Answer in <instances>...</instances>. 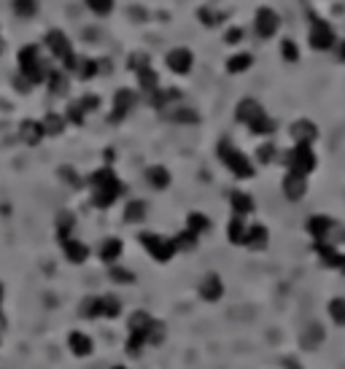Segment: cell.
Segmentation results:
<instances>
[{"instance_id": "1", "label": "cell", "mask_w": 345, "mask_h": 369, "mask_svg": "<svg viewBox=\"0 0 345 369\" xmlns=\"http://www.w3.org/2000/svg\"><path fill=\"white\" fill-rule=\"evenodd\" d=\"M87 186L92 189V205L100 208V210L111 208L124 195V183L119 181V175L114 172V168H108V165L92 172L87 178Z\"/></svg>"}, {"instance_id": "2", "label": "cell", "mask_w": 345, "mask_h": 369, "mask_svg": "<svg viewBox=\"0 0 345 369\" xmlns=\"http://www.w3.org/2000/svg\"><path fill=\"white\" fill-rule=\"evenodd\" d=\"M17 62H19V75H25L33 87H38V84H46L51 68H49V62H44L41 49H38L35 44H27V46H22V49H19V54H17Z\"/></svg>"}, {"instance_id": "3", "label": "cell", "mask_w": 345, "mask_h": 369, "mask_svg": "<svg viewBox=\"0 0 345 369\" xmlns=\"http://www.w3.org/2000/svg\"><path fill=\"white\" fill-rule=\"evenodd\" d=\"M216 156L222 159V165L227 170L232 172L235 178H240V181H248V178H254V162L248 159L246 154L240 151L238 146H232L229 141H219V146H216Z\"/></svg>"}, {"instance_id": "4", "label": "cell", "mask_w": 345, "mask_h": 369, "mask_svg": "<svg viewBox=\"0 0 345 369\" xmlns=\"http://www.w3.org/2000/svg\"><path fill=\"white\" fill-rule=\"evenodd\" d=\"M44 44H46V49L65 65V71H73V65H76V54L73 51V44H71V38L62 33V30H49L46 35H44Z\"/></svg>"}, {"instance_id": "5", "label": "cell", "mask_w": 345, "mask_h": 369, "mask_svg": "<svg viewBox=\"0 0 345 369\" xmlns=\"http://www.w3.org/2000/svg\"><path fill=\"white\" fill-rule=\"evenodd\" d=\"M283 165L289 168V172H299V175H305V178H308L310 172L316 170L319 159H316L313 146H294L283 154Z\"/></svg>"}, {"instance_id": "6", "label": "cell", "mask_w": 345, "mask_h": 369, "mask_svg": "<svg viewBox=\"0 0 345 369\" xmlns=\"http://www.w3.org/2000/svg\"><path fill=\"white\" fill-rule=\"evenodd\" d=\"M138 240H141L148 253H151L157 262H162V264H165V262H170L172 256L178 253V251H175V243H172V237L157 235V232H143Z\"/></svg>"}, {"instance_id": "7", "label": "cell", "mask_w": 345, "mask_h": 369, "mask_svg": "<svg viewBox=\"0 0 345 369\" xmlns=\"http://www.w3.org/2000/svg\"><path fill=\"white\" fill-rule=\"evenodd\" d=\"M308 41H310V46L316 51H329L335 46V41H337V35H335V27L329 25L326 19H319V17H313L310 19V33H308Z\"/></svg>"}, {"instance_id": "8", "label": "cell", "mask_w": 345, "mask_h": 369, "mask_svg": "<svg viewBox=\"0 0 345 369\" xmlns=\"http://www.w3.org/2000/svg\"><path fill=\"white\" fill-rule=\"evenodd\" d=\"M254 30L259 38H272L278 30H281V17L278 11L270 6H259L256 8V17H254Z\"/></svg>"}, {"instance_id": "9", "label": "cell", "mask_w": 345, "mask_h": 369, "mask_svg": "<svg viewBox=\"0 0 345 369\" xmlns=\"http://www.w3.org/2000/svg\"><path fill=\"white\" fill-rule=\"evenodd\" d=\"M135 102H138V95H135L132 89H116V95H114V108H111V114H108V122L111 124L124 122V119L132 114Z\"/></svg>"}, {"instance_id": "10", "label": "cell", "mask_w": 345, "mask_h": 369, "mask_svg": "<svg viewBox=\"0 0 345 369\" xmlns=\"http://www.w3.org/2000/svg\"><path fill=\"white\" fill-rule=\"evenodd\" d=\"M289 135H292L294 146H313L316 138H319V127L310 122V119H297L289 127Z\"/></svg>"}, {"instance_id": "11", "label": "cell", "mask_w": 345, "mask_h": 369, "mask_svg": "<svg viewBox=\"0 0 345 369\" xmlns=\"http://www.w3.org/2000/svg\"><path fill=\"white\" fill-rule=\"evenodd\" d=\"M165 62H168V68H170L172 73L186 75L189 71H192V68H195V54L186 49V46H178V49L168 51Z\"/></svg>"}, {"instance_id": "12", "label": "cell", "mask_w": 345, "mask_h": 369, "mask_svg": "<svg viewBox=\"0 0 345 369\" xmlns=\"http://www.w3.org/2000/svg\"><path fill=\"white\" fill-rule=\"evenodd\" d=\"M281 189H283V195H286L289 202H299V199L308 195V178L299 175V172H286Z\"/></svg>"}, {"instance_id": "13", "label": "cell", "mask_w": 345, "mask_h": 369, "mask_svg": "<svg viewBox=\"0 0 345 369\" xmlns=\"http://www.w3.org/2000/svg\"><path fill=\"white\" fill-rule=\"evenodd\" d=\"M308 235L316 240V243H321V240H326L329 243V237H332V232L337 229V224H335V219H329V216H310L308 219Z\"/></svg>"}, {"instance_id": "14", "label": "cell", "mask_w": 345, "mask_h": 369, "mask_svg": "<svg viewBox=\"0 0 345 369\" xmlns=\"http://www.w3.org/2000/svg\"><path fill=\"white\" fill-rule=\"evenodd\" d=\"M197 291L205 302H219V299L224 296V280L216 275V272H208V275L200 280Z\"/></svg>"}, {"instance_id": "15", "label": "cell", "mask_w": 345, "mask_h": 369, "mask_svg": "<svg viewBox=\"0 0 345 369\" xmlns=\"http://www.w3.org/2000/svg\"><path fill=\"white\" fill-rule=\"evenodd\" d=\"M265 114V108H262V102L259 100H254V98H243L240 102H238V108H235V119L240 124H251V122H256L259 116Z\"/></svg>"}, {"instance_id": "16", "label": "cell", "mask_w": 345, "mask_h": 369, "mask_svg": "<svg viewBox=\"0 0 345 369\" xmlns=\"http://www.w3.org/2000/svg\"><path fill=\"white\" fill-rule=\"evenodd\" d=\"M62 253H65V259H68L71 264H84V262L89 259V248H87V243H81V240H76V237L62 240Z\"/></svg>"}, {"instance_id": "17", "label": "cell", "mask_w": 345, "mask_h": 369, "mask_svg": "<svg viewBox=\"0 0 345 369\" xmlns=\"http://www.w3.org/2000/svg\"><path fill=\"white\" fill-rule=\"evenodd\" d=\"M270 243V232H267V226H262V224H251L246 232V243L243 246L251 248V251H265Z\"/></svg>"}, {"instance_id": "18", "label": "cell", "mask_w": 345, "mask_h": 369, "mask_svg": "<svg viewBox=\"0 0 345 369\" xmlns=\"http://www.w3.org/2000/svg\"><path fill=\"white\" fill-rule=\"evenodd\" d=\"M68 348H71V353H73L76 359H87V356H92L95 343H92V337H89V334H84V332H73V334L68 337Z\"/></svg>"}, {"instance_id": "19", "label": "cell", "mask_w": 345, "mask_h": 369, "mask_svg": "<svg viewBox=\"0 0 345 369\" xmlns=\"http://www.w3.org/2000/svg\"><path fill=\"white\" fill-rule=\"evenodd\" d=\"M146 181H148V186H151V189H157V192H165V189L170 186L172 175H170V170H168L165 165H151V168L146 170Z\"/></svg>"}, {"instance_id": "20", "label": "cell", "mask_w": 345, "mask_h": 369, "mask_svg": "<svg viewBox=\"0 0 345 369\" xmlns=\"http://www.w3.org/2000/svg\"><path fill=\"white\" fill-rule=\"evenodd\" d=\"M19 138H22V143H27V146H38L44 141V127H41V122L25 119V122L19 124Z\"/></svg>"}, {"instance_id": "21", "label": "cell", "mask_w": 345, "mask_h": 369, "mask_svg": "<svg viewBox=\"0 0 345 369\" xmlns=\"http://www.w3.org/2000/svg\"><path fill=\"white\" fill-rule=\"evenodd\" d=\"M151 316H148L146 310H135L132 316H130V321H127V329H130V334L132 337H141L143 343H146V332L148 326H151Z\"/></svg>"}, {"instance_id": "22", "label": "cell", "mask_w": 345, "mask_h": 369, "mask_svg": "<svg viewBox=\"0 0 345 369\" xmlns=\"http://www.w3.org/2000/svg\"><path fill=\"white\" fill-rule=\"evenodd\" d=\"M313 251L319 253V259L324 262V267H332V270H337V264H340V251L335 248V243H326V240H321V243H313Z\"/></svg>"}, {"instance_id": "23", "label": "cell", "mask_w": 345, "mask_h": 369, "mask_svg": "<svg viewBox=\"0 0 345 369\" xmlns=\"http://www.w3.org/2000/svg\"><path fill=\"white\" fill-rule=\"evenodd\" d=\"M122 251H124V243L119 237H108V240H103V246H100V259H103L108 267H114V264L119 262Z\"/></svg>"}, {"instance_id": "24", "label": "cell", "mask_w": 345, "mask_h": 369, "mask_svg": "<svg viewBox=\"0 0 345 369\" xmlns=\"http://www.w3.org/2000/svg\"><path fill=\"white\" fill-rule=\"evenodd\" d=\"M71 73L76 78H81V81H89V78H95L100 73V65L98 60H92V57H76V65Z\"/></svg>"}, {"instance_id": "25", "label": "cell", "mask_w": 345, "mask_h": 369, "mask_svg": "<svg viewBox=\"0 0 345 369\" xmlns=\"http://www.w3.org/2000/svg\"><path fill=\"white\" fill-rule=\"evenodd\" d=\"M46 87H49L51 95H57V98H65L68 92H71V78L65 71H51L49 78H46Z\"/></svg>"}, {"instance_id": "26", "label": "cell", "mask_w": 345, "mask_h": 369, "mask_svg": "<svg viewBox=\"0 0 345 369\" xmlns=\"http://www.w3.org/2000/svg\"><path fill=\"white\" fill-rule=\"evenodd\" d=\"M148 98V105L151 108H157V111H165L170 102H175V100H181V92L178 89H157V92H151V95H146Z\"/></svg>"}, {"instance_id": "27", "label": "cell", "mask_w": 345, "mask_h": 369, "mask_svg": "<svg viewBox=\"0 0 345 369\" xmlns=\"http://www.w3.org/2000/svg\"><path fill=\"white\" fill-rule=\"evenodd\" d=\"M229 205H232V213L235 216H248V213H254V197L246 195V192H232L229 195Z\"/></svg>"}, {"instance_id": "28", "label": "cell", "mask_w": 345, "mask_h": 369, "mask_svg": "<svg viewBox=\"0 0 345 369\" xmlns=\"http://www.w3.org/2000/svg\"><path fill=\"white\" fill-rule=\"evenodd\" d=\"M148 216V205L143 199H130L127 208H124V222L127 224H141L146 222Z\"/></svg>"}, {"instance_id": "29", "label": "cell", "mask_w": 345, "mask_h": 369, "mask_svg": "<svg viewBox=\"0 0 345 369\" xmlns=\"http://www.w3.org/2000/svg\"><path fill=\"white\" fill-rule=\"evenodd\" d=\"M65 116L62 114H44V119H41V127H44V135H51V138H57V135H62L65 132Z\"/></svg>"}, {"instance_id": "30", "label": "cell", "mask_w": 345, "mask_h": 369, "mask_svg": "<svg viewBox=\"0 0 345 369\" xmlns=\"http://www.w3.org/2000/svg\"><path fill=\"white\" fill-rule=\"evenodd\" d=\"M246 232H248L246 222H243L240 216H232V222L227 224V240H229L232 246H243V243H246Z\"/></svg>"}, {"instance_id": "31", "label": "cell", "mask_w": 345, "mask_h": 369, "mask_svg": "<svg viewBox=\"0 0 345 369\" xmlns=\"http://www.w3.org/2000/svg\"><path fill=\"white\" fill-rule=\"evenodd\" d=\"M122 316V302L119 296L103 294L100 296V318H119Z\"/></svg>"}, {"instance_id": "32", "label": "cell", "mask_w": 345, "mask_h": 369, "mask_svg": "<svg viewBox=\"0 0 345 369\" xmlns=\"http://www.w3.org/2000/svg\"><path fill=\"white\" fill-rule=\"evenodd\" d=\"M254 65V57L248 54V51H240V54H232L229 60H227V73L238 75V73H246L248 68Z\"/></svg>"}, {"instance_id": "33", "label": "cell", "mask_w": 345, "mask_h": 369, "mask_svg": "<svg viewBox=\"0 0 345 369\" xmlns=\"http://www.w3.org/2000/svg\"><path fill=\"white\" fill-rule=\"evenodd\" d=\"M73 226H76V216L71 213V210H62V213L57 216V237H60V243L71 237Z\"/></svg>"}, {"instance_id": "34", "label": "cell", "mask_w": 345, "mask_h": 369, "mask_svg": "<svg viewBox=\"0 0 345 369\" xmlns=\"http://www.w3.org/2000/svg\"><path fill=\"white\" fill-rule=\"evenodd\" d=\"M172 243H175V251H184V253H189V251H195L200 243V237L195 232H189V229H184V232H178L175 237H172Z\"/></svg>"}, {"instance_id": "35", "label": "cell", "mask_w": 345, "mask_h": 369, "mask_svg": "<svg viewBox=\"0 0 345 369\" xmlns=\"http://www.w3.org/2000/svg\"><path fill=\"white\" fill-rule=\"evenodd\" d=\"M248 129H251L254 135H262V138H267V135H272V132L278 129V124H275V119H270L267 114H262L256 122L248 124Z\"/></svg>"}, {"instance_id": "36", "label": "cell", "mask_w": 345, "mask_h": 369, "mask_svg": "<svg viewBox=\"0 0 345 369\" xmlns=\"http://www.w3.org/2000/svg\"><path fill=\"white\" fill-rule=\"evenodd\" d=\"M138 84H141V89H143L146 95H151V92L159 89V75H157L154 68H143V71L138 73Z\"/></svg>"}, {"instance_id": "37", "label": "cell", "mask_w": 345, "mask_h": 369, "mask_svg": "<svg viewBox=\"0 0 345 369\" xmlns=\"http://www.w3.org/2000/svg\"><path fill=\"white\" fill-rule=\"evenodd\" d=\"M186 229L195 232L200 237V235H205V232L211 229V219H208L205 213H189V216H186Z\"/></svg>"}, {"instance_id": "38", "label": "cell", "mask_w": 345, "mask_h": 369, "mask_svg": "<svg viewBox=\"0 0 345 369\" xmlns=\"http://www.w3.org/2000/svg\"><path fill=\"white\" fill-rule=\"evenodd\" d=\"M11 8L19 19H30L38 14V0H11Z\"/></svg>"}, {"instance_id": "39", "label": "cell", "mask_w": 345, "mask_h": 369, "mask_svg": "<svg viewBox=\"0 0 345 369\" xmlns=\"http://www.w3.org/2000/svg\"><path fill=\"white\" fill-rule=\"evenodd\" d=\"M197 19L205 27H219L224 22V14L213 11V8H208V6H202V8H197Z\"/></svg>"}, {"instance_id": "40", "label": "cell", "mask_w": 345, "mask_h": 369, "mask_svg": "<svg viewBox=\"0 0 345 369\" xmlns=\"http://www.w3.org/2000/svg\"><path fill=\"white\" fill-rule=\"evenodd\" d=\"M127 68L135 71V73H141L143 68H151V57H148L146 51H132V54L127 57Z\"/></svg>"}, {"instance_id": "41", "label": "cell", "mask_w": 345, "mask_h": 369, "mask_svg": "<svg viewBox=\"0 0 345 369\" xmlns=\"http://www.w3.org/2000/svg\"><path fill=\"white\" fill-rule=\"evenodd\" d=\"M81 318H100V296H87L81 302V310H78Z\"/></svg>"}, {"instance_id": "42", "label": "cell", "mask_w": 345, "mask_h": 369, "mask_svg": "<svg viewBox=\"0 0 345 369\" xmlns=\"http://www.w3.org/2000/svg\"><path fill=\"white\" fill-rule=\"evenodd\" d=\"M329 318L335 321L337 326H345V299L343 296H335L329 302Z\"/></svg>"}, {"instance_id": "43", "label": "cell", "mask_w": 345, "mask_h": 369, "mask_svg": "<svg viewBox=\"0 0 345 369\" xmlns=\"http://www.w3.org/2000/svg\"><path fill=\"white\" fill-rule=\"evenodd\" d=\"M87 3V8L92 11V14H98V17H108L111 11H114V6H116V0H84Z\"/></svg>"}, {"instance_id": "44", "label": "cell", "mask_w": 345, "mask_h": 369, "mask_svg": "<svg viewBox=\"0 0 345 369\" xmlns=\"http://www.w3.org/2000/svg\"><path fill=\"white\" fill-rule=\"evenodd\" d=\"M165 340V323L162 321H151V326H148L146 332V345H159Z\"/></svg>"}, {"instance_id": "45", "label": "cell", "mask_w": 345, "mask_h": 369, "mask_svg": "<svg viewBox=\"0 0 345 369\" xmlns=\"http://www.w3.org/2000/svg\"><path fill=\"white\" fill-rule=\"evenodd\" d=\"M170 122H178V124H197L200 116L197 111H192V108H178V111H170Z\"/></svg>"}, {"instance_id": "46", "label": "cell", "mask_w": 345, "mask_h": 369, "mask_svg": "<svg viewBox=\"0 0 345 369\" xmlns=\"http://www.w3.org/2000/svg\"><path fill=\"white\" fill-rule=\"evenodd\" d=\"M65 122L76 124V127H81V124L87 122V114H84V108L78 105V100H76V102H71V105H68V111H65Z\"/></svg>"}, {"instance_id": "47", "label": "cell", "mask_w": 345, "mask_h": 369, "mask_svg": "<svg viewBox=\"0 0 345 369\" xmlns=\"http://www.w3.org/2000/svg\"><path fill=\"white\" fill-rule=\"evenodd\" d=\"M275 156H278L275 143H262V146L256 148V159H259V165H270V162H275Z\"/></svg>"}, {"instance_id": "48", "label": "cell", "mask_w": 345, "mask_h": 369, "mask_svg": "<svg viewBox=\"0 0 345 369\" xmlns=\"http://www.w3.org/2000/svg\"><path fill=\"white\" fill-rule=\"evenodd\" d=\"M281 57H283L286 62H297V60H299V49H297L294 41H289V38H286V41L281 44Z\"/></svg>"}, {"instance_id": "49", "label": "cell", "mask_w": 345, "mask_h": 369, "mask_svg": "<svg viewBox=\"0 0 345 369\" xmlns=\"http://www.w3.org/2000/svg\"><path fill=\"white\" fill-rule=\"evenodd\" d=\"M78 105L84 108V114H92V111H98L100 108V98L98 95H84V98L78 100Z\"/></svg>"}, {"instance_id": "50", "label": "cell", "mask_w": 345, "mask_h": 369, "mask_svg": "<svg viewBox=\"0 0 345 369\" xmlns=\"http://www.w3.org/2000/svg\"><path fill=\"white\" fill-rule=\"evenodd\" d=\"M111 278H114L116 283H132V280H135V275H132V272L122 270V267H116V264L111 267Z\"/></svg>"}, {"instance_id": "51", "label": "cell", "mask_w": 345, "mask_h": 369, "mask_svg": "<svg viewBox=\"0 0 345 369\" xmlns=\"http://www.w3.org/2000/svg\"><path fill=\"white\" fill-rule=\"evenodd\" d=\"M224 41H227L229 46L240 44V41H243V30H240V27H229V30H227V35H224Z\"/></svg>"}, {"instance_id": "52", "label": "cell", "mask_w": 345, "mask_h": 369, "mask_svg": "<svg viewBox=\"0 0 345 369\" xmlns=\"http://www.w3.org/2000/svg\"><path fill=\"white\" fill-rule=\"evenodd\" d=\"M14 89H17V92H22V95H27V92L33 89V84L27 81L25 75H17V78H14Z\"/></svg>"}, {"instance_id": "53", "label": "cell", "mask_w": 345, "mask_h": 369, "mask_svg": "<svg viewBox=\"0 0 345 369\" xmlns=\"http://www.w3.org/2000/svg\"><path fill=\"white\" fill-rule=\"evenodd\" d=\"M132 19H135V22H143V19H146V14H143V8H138V6H132Z\"/></svg>"}, {"instance_id": "54", "label": "cell", "mask_w": 345, "mask_h": 369, "mask_svg": "<svg viewBox=\"0 0 345 369\" xmlns=\"http://www.w3.org/2000/svg\"><path fill=\"white\" fill-rule=\"evenodd\" d=\"M283 364H286V369H302V367H299V361H297V359H286Z\"/></svg>"}, {"instance_id": "55", "label": "cell", "mask_w": 345, "mask_h": 369, "mask_svg": "<svg viewBox=\"0 0 345 369\" xmlns=\"http://www.w3.org/2000/svg\"><path fill=\"white\" fill-rule=\"evenodd\" d=\"M337 270H340V272H343V275H345V253H343V256H340V264H337Z\"/></svg>"}, {"instance_id": "56", "label": "cell", "mask_w": 345, "mask_h": 369, "mask_svg": "<svg viewBox=\"0 0 345 369\" xmlns=\"http://www.w3.org/2000/svg\"><path fill=\"white\" fill-rule=\"evenodd\" d=\"M340 60H345V41H343V46H340Z\"/></svg>"}, {"instance_id": "57", "label": "cell", "mask_w": 345, "mask_h": 369, "mask_svg": "<svg viewBox=\"0 0 345 369\" xmlns=\"http://www.w3.org/2000/svg\"><path fill=\"white\" fill-rule=\"evenodd\" d=\"M3 296H6V289H3V283H0V302H3Z\"/></svg>"}, {"instance_id": "58", "label": "cell", "mask_w": 345, "mask_h": 369, "mask_svg": "<svg viewBox=\"0 0 345 369\" xmlns=\"http://www.w3.org/2000/svg\"><path fill=\"white\" fill-rule=\"evenodd\" d=\"M3 326H6V318H3V313H0V329H3Z\"/></svg>"}, {"instance_id": "59", "label": "cell", "mask_w": 345, "mask_h": 369, "mask_svg": "<svg viewBox=\"0 0 345 369\" xmlns=\"http://www.w3.org/2000/svg\"><path fill=\"white\" fill-rule=\"evenodd\" d=\"M3 49H6V44H3V38H0V54H3Z\"/></svg>"}, {"instance_id": "60", "label": "cell", "mask_w": 345, "mask_h": 369, "mask_svg": "<svg viewBox=\"0 0 345 369\" xmlns=\"http://www.w3.org/2000/svg\"><path fill=\"white\" fill-rule=\"evenodd\" d=\"M111 369H127V367H122V364H116V367H111Z\"/></svg>"}]
</instances>
